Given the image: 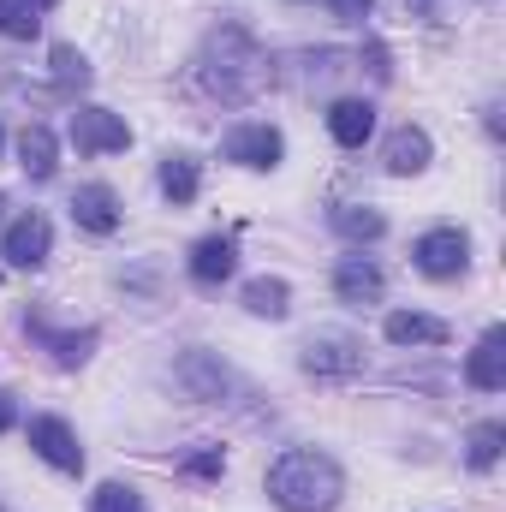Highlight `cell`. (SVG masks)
Here are the masks:
<instances>
[{"label": "cell", "instance_id": "obj_23", "mask_svg": "<svg viewBox=\"0 0 506 512\" xmlns=\"http://www.w3.org/2000/svg\"><path fill=\"white\" fill-rule=\"evenodd\" d=\"M90 512H149V507H143V495H137L131 483H102V489L90 495Z\"/></svg>", "mask_w": 506, "mask_h": 512}, {"label": "cell", "instance_id": "obj_3", "mask_svg": "<svg viewBox=\"0 0 506 512\" xmlns=\"http://www.w3.org/2000/svg\"><path fill=\"white\" fill-rule=\"evenodd\" d=\"M411 262H417L429 280H453V274H465V262H471V239H465L459 227H435V233H423V239L411 245Z\"/></svg>", "mask_w": 506, "mask_h": 512}, {"label": "cell", "instance_id": "obj_4", "mask_svg": "<svg viewBox=\"0 0 506 512\" xmlns=\"http://www.w3.org/2000/svg\"><path fill=\"white\" fill-rule=\"evenodd\" d=\"M304 370L346 382V376L364 370V346H358L352 334H310V340H304Z\"/></svg>", "mask_w": 506, "mask_h": 512}, {"label": "cell", "instance_id": "obj_18", "mask_svg": "<svg viewBox=\"0 0 506 512\" xmlns=\"http://www.w3.org/2000/svg\"><path fill=\"white\" fill-rule=\"evenodd\" d=\"M334 233L340 239H352V245H370L387 233V221H381V209H364V203H340L334 209Z\"/></svg>", "mask_w": 506, "mask_h": 512}, {"label": "cell", "instance_id": "obj_16", "mask_svg": "<svg viewBox=\"0 0 506 512\" xmlns=\"http://www.w3.org/2000/svg\"><path fill=\"white\" fill-rule=\"evenodd\" d=\"M18 167H24L30 179H54V167H60V161H54V131L30 120L24 137H18Z\"/></svg>", "mask_w": 506, "mask_h": 512}, {"label": "cell", "instance_id": "obj_17", "mask_svg": "<svg viewBox=\"0 0 506 512\" xmlns=\"http://www.w3.org/2000/svg\"><path fill=\"white\" fill-rule=\"evenodd\" d=\"M30 334L54 352V364H60V370H78V364L90 358V346H96V334H90V328H84V334H54L48 322H30Z\"/></svg>", "mask_w": 506, "mask_h": 512}, {"label": "cell", "instance_id": "obj_8", "mask_svg": "<svg viewBox=\"0 0 506 512\" xmlns=\"http://www.w3.org/2000/svg\"><path fill=\"white\" fill-rule=\"evenodd\" d=\"M48 251H54V227H48L42 215H18V221L6 227V245H0L6 262H18V268H42Z\"/></svg>", "mask_w": 506, "mask_h": 512}, {"label": "cell", "instance_id": "obj_10", "mask_svg": "<svg viewBox=\"0 0 506 512\" xmlns=\"http://www.w3.org/2000/svg\"><path fill=\"white\" fill-rule=\"evenodd\" d=\"M381 268L370 256H340V268H334V292L346 298V304H376L381 298Z\"/></svg>", "mask_w": 506, "mask_h": 512}, {"label": "cell", "instance_id": "obj_29", "mask_svg": "<svg viewBox=\"0 0 506 512\" xmlns=\"http://www.w3.org/2000/svg\"><path fill=\"white\" fill-rule=\"evenodd\" d=\"M0 209H6V197H0Z\"/></svg>", "mask_w": 506, "mask_h": 512}, {"label": "cell", "instance_id": "obj_13", "mask_svg": "<svg viewBox=\"0 0 506 512\" xmlns=\"http://www.w3.org/2000/svg\"><path fill=\"white\" fill-rule=\"evenodd\" d=\"M429 155H435L429 131H423V126H399L393 137H387V155H381V161H387V173H399V179H405V173H423V167H429Z\"/></svg>", "mask_w": 506, "mask_h": 512}, {"label": "cell", "instance_id": "obj_21", "mask_svg": "<svg viewBox=\"0 0 506 512\" xmlns=\"http://www.w3.org/2000/svg\"><path fill=\"white\" fill-rule=\"evenodd\" d=\"M501 447H506V423H477V429H471V441H465L471 471H489V465L501 459Z\"/></svg>", "mask_w": 506, "mask_h": 512}, {"label": "cell", "instance_id": "obj_19", "mask_svg": "<svg viewBox=\"0 0 506 512\" xmlns=\"http://www.w3.org/2000/svg\"><path fill=\"white\" fill-rule=\"evenodd\" d=\"M197 161L191 155H161V191L173 197V203H197Z\"/></svg>", "mask_w": 506, "mask_h": 512}, {"label": "cell", "instance_id": "obj_22", "mask_svg": "<svg viewBox=\"0 0 506 512\" xmlns=\"http://www.w3.org/2000/svg\"><path fill=\"white\" fill-rule=\"evenodd\" d=\"M42 30V18L24 6V0H0V36H12V42H30Z\"/></svg>", "mask_w": 506, "mask_h": 512}, {"label": "cell", "instance_id": "obj_2", "mask_svg": "<svg viewBox=\"0 0 506 512\" xmlns=\"http://www.w3.org/2000/svg\"><path fill=\"white\" fill-rule=\"evenodd\" d=\"M340 495H346V477L316 447H292L268 465V501L280 512H334Z\"/></svg>", "mask_w": 506, "mask_h": 512}, {"label": "cell", "instance_id": "obj_26", "mask_svg": "<svg viewBox=\"0 0 506 512\" xmlns=\"http://www.w3.org/2000/svg\"><path fill=\"white\" fill-rule=\"evenodd\" d=\"M370 6H376V0H334L340 18H370Z\"/></svg>", "mask_w": 506, "mask_h": 512}, {"label": "cell", "instance_id": "obj_20", "mask_svg": "<svg viewBox=\"0 0 506 512\" xmlns=\"http://www.w3.org/2000/svg\"><path fill=\"white\" fill-rule=\"evenodd\" d=\"M245 310L280 322V316L292 310V286H286V280H251V286H245Z\"/></svg>", "mask_w": 506, "mask_h": 512}, {"label": "cell", "instance_id": "obj_7", "mask_svg": "<svg viewBox=\"0 0 506 512\" xmlns=\"http://www.w3.org/2000/svg\"><path fill=\"white\" fill-rule=\"evenodd\" d=\"M227 161H239V167H256V173H268V167H280V155H286V143H280V131L274 126H233L227 131Z\"/></svg>", "mask_w": 506, "mask_h": 512}, {"label": "cell", "instance_id": "obj_28", "mask_svg": "<svg viewBox=\"0 0 506 512\" xmlns=\"http://www.w3.org/2000/svg\"><path fill=\"white\" fill-rule=\"evenodd\" d=\"M24 6H30V12H48V6H60V0H24Z\"/></svg>", "mask_w": 506, "mask_h": 512}, {"label": "cell", "instance_id": "obj_14", "mask_svg": "<svg viewBox=\"0 0 506 512\" xmlns=\"http://www.w3.org/2000/svg\"><path fill=\"white\" fill-rule=\"evenodd\" d=\"M233 268H239L233 239H197V245H191V280H197V286H221Z\"/></svg>", "mask_w": 506, "mask_h": 512}, {"label": "cell", "instance_id": "obj_9", "mask_svg": "<svg viewBox=\"0 0 506 512\" xmlns=\"http://www.w3.org/2000/svg\"><path fill=\"white\" fill-rule=\"evenodd\" d=\"M465 382L477 387V393H501L506 387V328H489L477 340V352L465 364Z\"/></svg>", "mask_w": 506, "mask_h": 512}, {"label": "cell", "instance_id": "obj_6", "mask_svg": "<svg viewBox=\"0 0 506 512\" xmlns=\"http://www.w3.org/2000/svg\"><path fill=\"white\" fill-rule=\"evenodd\" d=\"M30 447H36L54 471H66V477L84 471V447H78V435L66 429V417H30Z\"/></svg>", "mask_w": 506, "mask_h": 512}, {"label": "cell", "instance_id": "obj_27", "mask_svg": "<svg viewBox=\"0 0 506 512\" xmlns=\"http://www.w3.org/2000/svg\"><path fill=\"white\" fill-rule=\"evenodd\" d=\"M12 417H18V411H12V393H0V435L12 429Z\"/></svg>", "mask_w": 506, "mask_h": 512}, {"label": "cell", "instance_id": "obj_12", "mask_svg": "<svg viewBox=\"0 0 506 512\" xmlns=\"http://www.w3.org/2000/svg\"><path fill=\"white\" fill-rule=\"evenodd\" d=\"M328 131H334V143H340V149H364V143H370V131H376V108H370V102H358V96H346V102H334V108H328Z\"/></svg>", "mask_w": 506, "mask_h": 512}, {"label": "cell", "instance_id": "obj_24", "mask_svg": "<svg viewBox=\"0 0 506 512\" xmlns=\"http://www.w3.org/2000/svg\"><path fill=\"white\" fill-rule=\"evenodd\" d=\"M54 78H60L66 90H72V84H78V90L90 84V66H84V54H78L72 42H60V48H54Z\"/></svg>", "mask_w": 506, "mask_h": 512}, {"label": "cell", "instance_id": "obj_1", "mask_svg": "<svg viewBox=\"0 0 506 512\" xmlns=\"http://www.w3.org/2000/svg\"><path fill=\"white\" fill-rule=\"evenodd\" d=\"M197 84H203L215 102L239 108V102H251L256 90L268 84V60H262V48H256L239 24H221V30L209 36V48L197 54Z\"/></svg>", "mask_w": 506, "mask_h": 512}, {"label": "cell", "instance_id": "obj_11", "mask_svg": "<svg viewBox=\"0 0 506 512\" xmlns=\"http://www.w3.org/2000/svg\"><path fill=\"white\" fill-rule=\"evenodd\" d=\"M72 221H78L84 233H102V239H108V233L120 227V197H114L108 185H84V191L72 197Z\"/></svg>", "mask_w": 506, "mask_h": 512}, {"label": "cell", "instance_id": "obj_15", "mask_svg": "<svg viewBox=\"0 0 506 512\" xmlns=\"http://www.w3.org/2000/svg\"><path fill=\"white\" fill-rule=\"evenodd\" d=\"M387 340L393 346H447V322L441 316H417V310H393L387 316Z\"/></svg>", "mask_w": 506, "mask_h": 512}, {"label": "cell", "instance_id": "obj_25", "mask_svg": "<svg viewBox=\"0 0 506 512\" xmlns=\"http://www.w3.org/2000/svg\"><path fill=\"white\" fill-rule=\"evenodd\" d=\"M179 471H185V477H203V483H215V477L227 471V459H221V447H197V453H191Z\"/></svg>", "mask_w": 506, "mask_h": 512}, {"label": "cell", "instance_id": "obj_5", "mask_svg": "<svg viewBox=\"0 0 506 512\" xmlns=\"http://www.w3.org/2000/svg\"><path fill=\"white\" fill-rule=\"evenodd\" d=\"M72 143H78V155H114V149L131 143V126L108 108H78L72 114Z\"/></svg>", "mask_w": 506, "mask_h": 512}]
</instances>
